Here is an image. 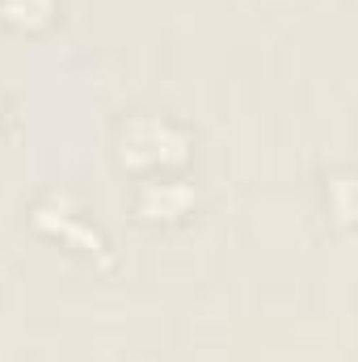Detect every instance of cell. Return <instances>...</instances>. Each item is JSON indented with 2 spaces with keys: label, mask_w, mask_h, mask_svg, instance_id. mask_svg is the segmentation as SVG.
I'll use <instances>...</instances> for the list:
<instances>
[{
  "label": "cell",
  "mask_w": 358,
  "mask_h": 362,
  "mask_svg": "<svg viewBox=\"0 0 358 362\" xmlns=\"http://www.w3.org/2000/svg\"><path fill=\"white\" fill-rule=\"evenodd\" d=\"M55 0H0V21L17 25V30H34L51 17Z\"/></svg>",
  "instance_id": "3"
},
{
  "label": "cell",
  "mask_w": 358,
  "mask_h": 362,
  "mask_svg": "<svg viewBox=\"0 0 358 362\" xmlns=\"http://www.w3.org/2000/svg\"><path fill=\"white\" fill-rule=\"evenodd\" d=\"M190 206H194V189L190 185H181V181H144V189H139V202H135V211L144 215V219H165V223H173L181 215H190Z\"/></svg>",
  "instance_id": "2"
},
{
  "label": "cell",
  "mask_w": 358,
  "mask_h": 362,
  "mask_svg": "<svg viewBox=\"0 0 358 362\" xmlns=\"http://www.w3.org/2000/svg\"><path fill=\"white\" fill-rule=\"evenodd\" d=\"M190 156V135L169 118L135 114L131 122L118 127V160L131 169H165L181 165Z\"/></svg>",
  "instance_id": "1"
},
{
  "label": "cell",
  "mask_w": 358,
  "mask_h": 362,
  "mask_svg": "<svg viewBox=\"0 0 358 362\" xmlns=\"http://www.w3.org/2000/svg\"><path fill=\"white\" fill-rule=\"evenodd\" d=\"M329 185H333V194H337V219H342V223H350V173H346V169H342V173H333Z\"/></svg>",
  "instance_id": "4"
}]
</instances>
